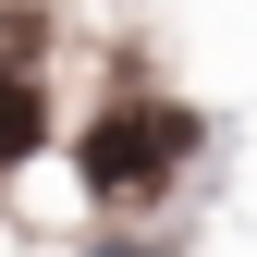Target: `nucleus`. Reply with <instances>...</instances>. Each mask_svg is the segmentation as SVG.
Listing matches in <instances>:
<instances>
[{"label":"nucleus","mask_w":257,"mask_h":257,"mask_svg":"<svg viewBox=\"0 0 257 257\" xmlns=\"http://www.w3.org/2000/svg\"><path fill=\"white\" fill-rule=\"evenodd\" d=\"M196 159V110H110L86 122V196H159Z\"/></svg>","instance_id":"nucleus-1"},{"label":"nucleus","mask_w":257,"mask_h":257,"mask_svg":"<svg viewBox=\"0 0 257 257\" xmlns=\"http://www.w3.org/2000/svg\"><path fill=\"white\" fill-rule=\"evenodd\" d=\"M37 135H49V86H37V61H0V172L37 159Z\"/></svg>","instance_id":"nucleus-2"}]
</instances>
